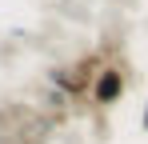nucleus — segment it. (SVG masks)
Instances as JSON below:
<instances>
[{
    "label": "nucleus",
    "instance_id": "1",
    "mask_svg": "<svg viewBox=\"0 0 148 144\" xmlns=\"http://www.w3.org/2000/svg\"><path fill=\"white\" fill-rule=\"evenodd\" d=\"M100 64H104L100 52H84V56H76L72 64L48 68V84L56 92H64L68 100H84V96H92V80H96Z\"/></svg>",
    "mask_w": 148,
    "mask_h": 144
},
{
    "label": "nucleus",
    "instance_id": "2",
    "mask_svg": "<svg viewBox=\"0 0 148 144\" xmlns=\"http://www.w3.org/2000/svg\"><path fill=\"white\" fill-rule=\"evenodd\" d=\"M128 92V72L120 64H100L96 80H92V104L96 108H116Z\"/></svg>",
    "mask_w": 148,
    "mask_h": 144
},
{
    "label": "nucleus",
    "instance_id": "3",
    "mask_svg": "<svg viewBox=\"0 0 148 144\" xmlns=\"http://www.w3.org/2000/svg\"><path fill=\"white\" fill-rule=\"evenodd\" d=\"M140 124H144V132H148V100H144V116H140Z\"/></svg>",
    "mask_w": 148,
    "mask_h": 144
}]
</instances>
